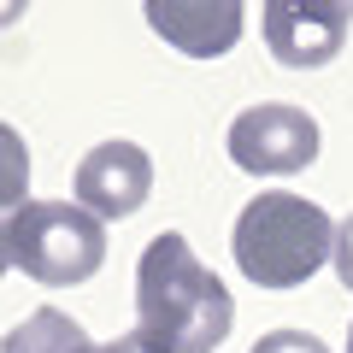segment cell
Masks as SVG:
<instances>
[{"label":"cell","mask_w":353,"mask_h":353,"mask_svg":"<svg viewBox=\"0 0 353 353\" xmlns=\"http://www.w3.org/2000/svg\"><path fill=\"white\" fill-rule=\"evenodd\" d=\"M236 324V301L189 236L159 230L136 259V336L153 353H218Z\"/></svg>","instance_id":"1"},{"label":"cell","mask_w":353,"mask_h":353,"mask_svg":"<svg viewBox=\"0 0 353 353\" xmlns=\"http://www.w3.org/2000/svg\"><path fill=\"white\" fill-rule=\"evenodd\" d=\"M230 253L253 289H301L336 253V218L306 194L265 189L241 206L236 230H230Z\"/></svg>","instance_id":"2"},{"label":"cell","mask_w":353,"mask_h":353,"mask_svg":"<svg viewBox=\"0 0 353 353\" xmlns=\"http://www.w3.org/2000/svg\"><path fill=\"white\" fill-rule=\"evenodd\" d=\"M12 265L41 289H77L106 265V224L77 201H24L6 218Z\"/></svg>","instance_id":"3"},{"label":"cell","mask_w":353,"mask_h":353,"mask_svg":"<svg viewBox=\"0 0 353 353\" xmlns=\"http://www.w3.org/2000/svg\"><path fill=\"white\" fill-rule=\"evenodd\" d=\"M230 148V165L248 176H294L318 159L324 148V130L306 106H289V101H259L248 112H236L224 136Z\"/></svg>","instance_id":"4"},{"label":"cell","mask_w":353,"mask_h":353,"mask_svg":"<svg viewBox=\"0 0 353 353\" xmlns=\"http://www.w3.org/2000/svg\"><path fill=\"white\" fill-rule=\"evenodd\" d=\"M259 30L283 71H318V65H330L347 48L353 6H336V0H271V6H259Z\"/></svg>","instance_id":"5"},{"label":"cell","mask_w":353,"mask_h":353,"mask_svg":"<svg viewBox=\"0 0 353 353\" xmlns=\"http://www.w3.org/2000/svg\"><path fill=\"white\" fill-rule=\"evenodd\" d=\"M71 194L83 212H94L101 224H118V218H136L153 194V159L136 141H101L77 159Z\"/></svg>","instance_id":"6"},{"label":"cell","mask_w":353,"mask_h":353,"mask_svg":"<svg viewBox=\"0 0 353 353\" xmlns=\"http://www.w3.org/2000/svg\"><path fill=\"white\" fill-rule=\"evenodd\" d=\"M148 24L189 59H218L241 41V12L236 0H148Z\"/></svg>","instance_id":"7"},{"label":"cell","mask_w":353,"mask_h":353,"mask_svg":"<svg viewBox=\"0 0 353 353\" xmlns=\"http://www.w3.org/2000/svg\"><path fill=\"white\" fill-rule=\"evenodd\" d=\"M101 341L88 336L71 312L59 306H36L30 318H18L6 336H0V353H94Z\"/></svg>","instance_id":"8"},{"label":"cell","mask_w":353,"mask_h":353,"mask_svg":"<svg viewBox=\"0 0 353 353\" xmlns=\"http://www.w3.org/2000/svg\"><path fill=\"white\" fill-rule=\"evenodd\" d=\"M30 201V148L12 124H0V212L12 218Z\"/></svg>","instance_id":"9"},{"label":"cell","mask_w":353,"mask_h":353,"mask_svg":"<svg viewBox=\"0 0 353 353\" xmlns=\"http://www.w3.org/2000/svg\"><path fill=\"white\" fill-rule=\"evenodd\" d=\"M248 353H330V347L312 336V330H294V324H283V330H265V336L253 341Z\"/></svg>","instance_id":"10"},{"label":"cell","mask_w":353,"mask_h":353,"mask_svg":"<svg viewBox=\"0 0 353 353\" xmlns=\"http://www.w3.org/2000/svg\"><path fill=\"white\" fill-rule=\"evenodd\" d=\"M330 265H336V283L353 294V212L336 224V253H330Z\"/></svg>","instance_id":"11"},{"label":"cell","mask_w":353,"mask_h":353,"mask_svg":"<svg viewBox=\"0 0 353 353\" xmlns=\"http://www.w3.org/2000/svg\"><path fill=\"white\" fill-rule=\"evenodd\" d=\"M94 353H153V347H148V341L136 336V330H130V336H118V341H101Z\"/></svg>","instance_id":"12"},{"label":"cell","mask_w":353,"mask_h":353,"mask_svg":"<svg viewBox=\"0 0 353 353\" xmlns=\"http://www.w3.org/2000/svg\"><path fill=\"white\" fill-rule=\"evenodd\" d=\"M12 271V236H6V218H0V277Z\"/></svg>","instance_id":"13"},{"label":"cell","mask_w":353,"mask_h":353,"mask_svg":"<svg viewBox=\"0 0 353 353\" xmlns=\"http://www.w3.org/2000/svg\"><path fill=\"white\" fill-rule=\"evenodd\" d=\"M347 353H353V330H347Z\"/></svg>","instance_id":"14"}]
</instances>
